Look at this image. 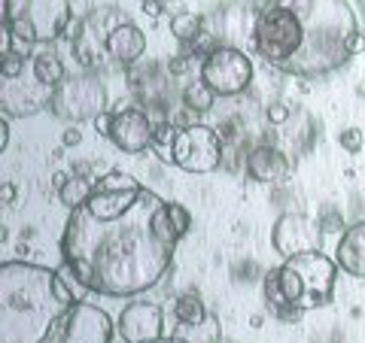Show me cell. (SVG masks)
Returning <instances> with one entry per match:
<instances>
[{
    "instance_id": "obj_10",
    "label": "cell",
    "mask_w": 365,
    "mask_h": 343,
    "mask_svg": "<svg viewBox=\"0 0 365 343\" xmlns=\"http://www.w3.org/2000/svg\"><path fill=\"white\" fill-rule=\"evenodd\" d=\"M262 9L247 4V0H232V4L216 6L204 19V33L213 46H235V49H253L256 25Z\"/></svg>"
},
{
    "instance_id": "obj_13",
    "label": "cell",
    "mask_w": 365,
    "mask_h": 343,
    "mask_svg": "<svg viewBox=\"0 0 365 343\" xmlns=\"http://www.w3.org/2000/svg\"><path fill=\"white\" fill-rule=\"evenodd\" d=\"M110 140L116 143L122 152L140 155V152L150 149V146H155V128H153V122L143 110L128 107V110H119L116 119H113Z\"/></svg>"
},
{
    "instance_id": "obj_23",
    "label": "cell",
    "mask_w": 365,
    "mask_h": 343,
    "mask_svg": "<svg viewBox=\"0 0 365 343\" xmlns=\"http://www.w3.org/2000/svg\"><path fill=\"white\" fill-rule=\"evenodd\" d=\"M341 146H344L347 152H359L362 149V134L356 128H347L344 134H341Z\"/></svg>"
},
{
    "instance_id": "obj_16",
    "label": "cell",
    "mask_w": 365,
    "mask_h": 343,
    "mask_svg": "<svg viewBox=\"0 0 365 343\" xmlns=\"http://www.w3.org/2000/svg\"><path fill=\"white\" fill-rule=\"evenodd\" d=\"M107 52L116 64H134L143 58L146 52V37L143 31L134 25V21H122V25L113 28L110 40H107Z\"/></svg>"
},
{
    "instance_id": "obj_25",
    "label": "cell",
    "mask_w": 365,
    "mask_h": 343,
    "mask_svg": "<svg viewBox=\"0 0 365 343\" xmlns=\"http://www.w3.org/2000/svg\"><path fill=\"white\" fill-rule=\"evenodd\" d=\"M9 146V116L4 112V122H0V149H6Z\"/></svg>"
},
{
    "instance_id": "obj_26",
    "label": "cell",
    "mask_w": 365,
    "mask_h": 343,
    "mask_svg": "<svg viewBox=\"0 0 365 343\" xmlns=\"http://www.w3.org/2000/svg\"><path fill=\"white\" fill-rule=\"evenodd\" d=\"M150 343H189V340H182V337L174 334V337H168V340H165V337H158V340H150Z\"/></svg>"
},
{
    "instance_id": "obj_6",
    "label": "cell",
    "mask_w": 365,
    "mask_h": 343,
    "mask_svg": "<svg viewBox=\"0 0 365 343\" xmlns=\"http://www.w3.org/2000/svg\"><path fill=\"white\" fill-rule=\"evenodd\" d=\"M49 110L64 122H95L101 112L107 110V85L101 83V76L91 70L64 76V83L52 88Z\"/></svg>"
},
{
    "instance_id": "obj_22",
    "label": "cell",
    "mask_w": 365,
    "mask_h": 343,
    "mask_svg": "<svg viewBox=\"0 0 365 343\" xmlns=\"http://www.w3.org/2000/svg\"><path fill=\"white\" fill-rule=\"evenodd\" d=\"M182 97H186V107H192L195 112H204V110H210V107H213V91L204 85L201 79H198V83H192Z\"/></svg>"
},
{
    "instance_id": "obj_19",
    "label": "cell",
    "mask_w": 365,
    "mask_h": 343,
    "mask_svg": "<svg viewBox=\"0 0 365 343\" xmlns=\"http://www.w3.org/2000/svg\"><path fill=\"white\" fill-rule=\"evenodd\" d=\"M31 73L37 76L46 88H55L58 83H64V67L58 61V55H52V52L37 55V58L31 61Z\"/></svg>"
},
{
    "instance_id": "obj_15",
    "label": "cell",
    "mask_w": 365,
    "mask_h": 343,
    "mask_svg": "<svg viewBox=\"0 0 365 343\" xmlns=\"http://www.w3.org/2000/svg\"><path fill=\"white\" fill-rule=\"evenodd\" d=\"M247 174L256 182H268L271 186V182L287 179L292 174V164L277 146H256V149H250V155H247Z\"/></svg>"
},
{
    "instance_id": "obj_12",
    "label": "cell",
    "mask_w": 365,
    "mask_h": 343,
    "mask_svg": "<svg viewBox=\"0 0 365 343\" xmlns=\"http://www.w3.org/2000/svg\"><path fill=\"white\" fill-rule=\"evenodd\" d=\"M319 234L323 231H319V225L314 219H307L302 213H287L283 219H277V225H274L271 243L283 258H292V255L317 249Z\"/></svg>"
},
{
    "instance_id": "obj_14",
    "label": "cell",
    "mask_w": 365,
    "mask_h": 343,
    "mask_svg": "<svg viewBox=\"0 0 365 343\" xmlns=\"http://www.w3.org/2000/svg\"><path fill=\"white\" fill-rule=\"evenodd\" d=\"M165 331V313L158 304L150 301H134L119 316V334L128 343H150L158 340Z\"/></svg>"
},
{
    "instance_id": "obj_27",
    "label": "cell",
    "mask_w": 365,
    "mask_h": 343,
    "mask_svg": "<svg viewBox=\"0 0 365 343\" xmlns=\"http://www.w3.org/2000/svg\"><path fill=\"white\" fill-rule=\"evenodd\" d=\"M64 140H67V143H76V140H79V134H76V131H67V134H64Z\"/></svg>"
},
{
    "instance_id": "obj_3",
    "label": "cell",
    "mask_w": 365,
    "mask_h": 343,
    "mask_svg": "<svg viewBox=\"0 0 365 343\" xmlns=\"http://www.w3.org/2000/svg\"><path fill=\"white\" fill-rule=\"evenodd\" d=\"M302 21V52L287 67L289 76L319 79L341 70L362 52L365 37L347 0H283Z\"/></svg>"
},
{
    "instance_id": "obj_24",
    "label": "cell",
    "mask_w": 365,
    "mask_h": 343,
    "mask_svg": "<svg viewBox=\"0 0 365 343\" xmlns=\"http://www.w3.org/2000/svg\"><path fill=\"white\" fill-rule=\"evenodd\" d=\"M113 119H116V112H101V116L95 119V128H98V134H104V137H110L113 134Z\"/></svg>"
},
{
    "instance_id": "obj_20",
    "label": "cell",
    "mask_w": 365,
    "mask_h": 343,
    "mask_svg": "<svg viewBox=\"0 0 365 343\" xmlns=\"http://www.w3.org/2000/svg\"><path fill=\"white\" fill-rule=\"evenodd\" d=\"M174 313H177L180 325H195L201 319H207V310H204L201 298H195V295H182V298H177Z\"/></svg>"
},
{
    "instance_id": "obj_11",
    "label": "cell",
    "mask_w": 365,
    "mask_h": 343,
    "mask_svg": "<svg viewBox=\"0 0 365 343\" xmlns=\"http://www.w3.org/2000/svg\"><path fill=\"white\" fill-rule=\"evenodd\" d=\"M125 16L119 13V9H91V13H86L83 19H79V28L73 33V52L83 67H88V70H98V67L110 64V52H107V40L116 25H122Z\"/></svg>"
},
{
    "instance_id": "obj_5",
    "label": "cell",
    "mask_w": 365,
    "mask_h": 343,
    "mask_svg": "<svg viewBox=\"0 0 365 343\" xmlns=\"http://www.w3.org/2000/svg\"><path fill=\"white\" fill-rule=\"evenodd\" d=\"M71 25V0H4V28L19 43H55Z\"/></svg>"
},
{
    "instance_id": "obj_17",
    "label": "cell",
    "mask_w": 365,
    "mask_h": 343,
    "mask_svg": "<svg viewBox=\"0 0 365 343\" xmlns=\"http://www.w3.org/2000/svg\"><path fill=\"white\" fill-rule=\"evenodd\" d=\"M338 268L350 273V277L365 280V219L350 225L344 234H341L338 253H335Z\"/></svg>"
},
{
    "instance_id": "obj_2",
    "label": "cell",
    "mask_w": 365,
    "mask_h": 343,
    "mask_svg": "<svg viewBox=\"0 0 365 343\" xmlns=\"http://www.w3.org/2000/svg\"><path fill=\"white\" fill-rule=\"evenodd\" d=\"M71 304L73 292L55 270L28 261L0 265V343H40Z\"/></svg>"
},
{
    "instance_id": "obj_18",
    "label": "cell",
    "mask_w": 365,
    "mask_h": 343,
    "mask_svg": "<svg viewBox=\"0 0 365 343\" xmlns=\"http://www.w3.org/2000/svg\"><path fill=\"white\" fill-rule=\"evenodd\" d=\"M170 33L182 43V46H195L204 37V16L198 13H180L170 19Z\"/></svg>"
},
{
    "instance_id": "obj_9",
    "label": "cell",
    "mask_w": 365,
    "mask_h": 343,
    "mask_svg": "<svg viewBox=\"0 0 365 343\" xmlns=\"http://www.w3.org/2000/svg\"><path fill=\"white\" fill-rule=\"evenodd\" d=\"M113 319L88 301H73L40 343H113Z\"/></svg>"
},
{
    "instance_id": "obj_1",
    "label": "cell",
    "mask_w": 365,
    "mask_h": 343,
    "mask_svg": "<svg viewBox=\"0 0 365 343\" xmlns=\"http://www.w3.org/2000/svg\"><path fill=\"white\" fill-rule=\"evenodd\" d=\"M192 216L182 204L150 189L119 216L71 210L61 234V258L73 280L104 298H134L168 273Z\"/></svg>"
},
{
    "instance_id": "obj_8",
    "label": "cell",
    "mask_w": 365,
    "mask_h": 343,
    "mask_svg": "<svg viewBox=\"0 0 365 343\" xmlns=\"http://www.w3.org/2000/svg\"><path fill=\"white\" fill-rule=\"evenodd\" d=\"M170 162L186 174H210L222 164V140L210 125H182L170 134Z\"/></svg>"
},
{
    "instance_id": "obj_4",
    "label": "cell",
    "mask_w": 365,
    "mask_h": 343,
    "mask_svg": "<svg viewBox=\"0 0 365 343\" xmlns=\"http://www.w3.org/2000/svg\"><path fill=\"white\" fill-rule=\"evenodd\" d=\"M277 285L287 298V307L292 313V322L307 310H319V307L332 304L335 298V280H338V261L323 255L319 249L292 255L280 268H271Z\"/></svg>"
},
{
    "instance_id": "obj_21",
    "label": "cell",
    "mask_w": 365,
    "mask_h": 343,
    "mask_svg": "<svg viewBox=\"0 0 365 343\" xmlns=\"http://www.w3.org/2000/svg\"><path fill=\"white\" fill-rule=\"evenodd\" d=\"M88 194H91V182H86L83 176H73V179H67L64 186H61V204L64 207H83V204L88 201Z\"/></svg>"
},
{
    "instance_id": "obj_28",
    "label": "cell",
    "mask_w": 365,
    "mask_h": 343,
    "mask_svg": "<svg viewBox=\"0 0 365 343\" xmlns=\"http://www.w3.org/2000/svg\"><path fill=\"white\" fill-rule=\"evenodd\" d=\"M143 4H158V6H165V4H170V0H143Z\"/></svg>"
},
{
    "instance_id": "obj_7",
    "label": "cell",
    "mask_w": 365,
    "mask_h": 343,
    "mask_svg": "<svg viewBox=\"0 0 365 343\" xmlns=\"http://www.w3.org/2000/svg\"><path fill=\"white\" fill-rule=\"evenodd\" d=\"M198 79L220 97L244 95L250 88V83H253V61H250V55L244 49H235V46H213V49L204 55Z\"/></svg>"
}]
</instances>
